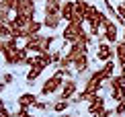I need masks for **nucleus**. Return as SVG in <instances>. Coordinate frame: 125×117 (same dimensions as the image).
Listing matches in <instances>:
<instances>
[{
  "instance_id": "obj_23",
  "label": "nucleus",
  "mask_w": 125,
  "mask_h": 117,
  "mask_svg": "<svg viewBox=\"0 0 125 117\" xmlns=\"http://www.w3.org/2000/svg\"><path fill=\"white\" fill-rule=\"evenodd\" d=\"M2 84H10V82H12V74H4V76H2Z\"/></svg>"
},
{
  "instance_id": "obj_1",
  "label": "nucleus",
  "mask_w": 125,
  "mask_h": 117,
  "mask_svg": "<svg viewBox=\"0 0 125 117\" xmlns=\"http://www.w3.org/2000/svg\"><path fill=\"white\" fill-rule=\"evenodd\" d=\"M64 78H66V74H64V70H60L58 68V72L53 74L51 78H47L45 80V84H43V88H41V94H45V97H49V94H53L55 90H58L60 86H64Z\"/></svg>"
},
{
  "instance_id": "obj_7",
  "label": "nucleus",
  "mask_w": 125,
  "mask_h": 117,
  "mask_svg": "<svg viewBox=\"0 0 125 117\" xmlns=\"http://www.w3.org/2000/svg\"><path fill=\"white\" fill-rule=\"evenodd\" d=\"M113 56H115V49H113L111 45H107V43H98V51H96V58H98L101 62H109Z\"/></svg>"
},
{
  "instance_id": "obj_5",
  "label": "nucleus",
  "mask_w": 125,
  "mask_h": 117,
  "mask_svg": "<svg viewBox=\"0 0 125 117\" xmlns=\"http://www.w3.org/2000/svg\"><path fill=\"white\" fill-rule=\"evenodd\" d=\"M105 111V99L101 97V94H92V99L88 101V113L92 117H96L98 113H103Z\"/></svg>"
},
{
  "instance_id": "obj_13",
  "label": "nucleus",
  "mask_w": 125,
  "mask_h": 117,
  "mask_svg": "<svg viewBox=\"0 0 125 117\" xmlns=\"http://www.w3.org/2000/svg\"><path fill=\"white\" fill-rule=\"evenodd\" d=\"M60 10H62V2H53V0L45 2V14H60Z\"/></svg>"
},
{
  "instance_id": "obj_4",
  "label": "nucleus",
  "mask_w": 125,
  "mask_h": 117,
  "mask_svg": "<svg viewBox=\"0 0 125 117\" xmlns=\"http://www.w3.org/2000/svg\"><path fill=\"white\" fill-rule=\"evenodd\" d=\"M105 84V80H103V76H101V72H92L90 74V78L86 80V84H84V90L88 94H98L101 93V86Z\"/></svg>"
},
{
  "instance_id": "obj_9",
  "label": "nucleus",
  "mask_w": 125,
  "mask_h": 117,
  "mask_svg": "<svg viewBox=\"0 0 125 117\" xmlns=\"http://www.w3.org/2000/svg\"><path fill=\"white\" fill-rule=\"evenodd\" d=\"M74 94H76V80H66L64 86H62L60 99H72Z\"/></svg>"
},
{
  "instance_id": "obj_11",
  "label": "nucleus",
  "mask_w": 125,
  "mask_h": 117,
  "mask_svg": "<svg viewBox=\"0 0 125 117\" xmlns=\"http://www.w3.org/2000/svg\"><path fill=\"white\" fill-rule=\"evenodd\" d=\"M98 72H101V76H103V80H105V82H107V80H111L113 74H115V64L109 60V62H105V66H103Z\"/></svg>"
},
{
  "instance_id": "obj_12",
  "label": "nucleus",
  "mask_w": 125,
  "mask_h": 117,
  "mask_svg": "<svg viewBox=\"0 0 125 117\" xmlns=\"http://www.w3.org/2000/svg\"><path fill=\"white\" fill-rule=\"evenodd\" d=\"M35 101H37V97H35V94L25 93V94H21V97H19V107H23V109L33 107V105H35Z\"/></svg>"
},
{
  "instance_id": "obj_24",
  "label": "nucleus",
  "mask_w": 125,
  "mask_h": 117,
  "mask_svg": "<svg viewBox=\"0 0 125 117\" xmlns=\"http://www.w3.org/2000/svg\"><path fill=\"white\" fill-rule=\"evenodd\" d=\"M25 117H35V115H29V113H27V115H25Z\"/></svg>"
},
{
  "instance_id": "obj_26",
  "label": "nucleus",
  "mask_w": 125,
  "mask_h": 117,
  "mask_svg": "<svg viewBox=\"0 0 125 117\" xmlns=\"http://www.w3.org/2000/svg\"><path fill=\"white\" fill-rule=\"evenodd\" d=\"M121 4H123V6H125V0H123V2H121Z\"/></svg>"
},
{
  "instance_id": "obj_15",
  "label": "nucleus",
  "mask_w": 125,
  "mask_h": 117,
  "mask_svg": "<svg viewBox=\"0 0 125 117\" xmlns=\"http://www.w3.org/2000/svg\"><path fill=\"white\" fill-rule=\"evenodd\" d=\"M45 68H41V66H31V70H29V74H27V80H29V84H33V80H37V78L41 76V72H43Z\"/></svg>"
},
{
  "instance_id": "obj_10",
  "label": "nucleus",
  "mask_w": 125,
  "mask_h": 117,
  "mask_svg": "<svg viewBox=\"0 0 125 117\" xmlns=\"http://www.w3.org/2000/svg\"><path fill=\"white\" fill-rule=\"evenodd\" d=\"M60 23H62V14H45V19H43V27H47L51 31L58 29Z\"/></svg>"
},
{
  "instance_id": "obj_6",
  "label": "nucleus",
  "mask_w": 125,
  "mask_h": 117,
  "mask_svg": "<svg viewBox=\"0 0 125 117\" xmlns=\"http://www.w3.org/2000/svg\"><path fill=\"white\" fill-rule=\"evenodd\" d=\"M103 29H105V39L109 41V43H117V27H115V23L113 21H107L105 25H103Z\"/></svg>"
},
{
  "instance_id": "obj_2",
  "label": "nucleus",
  "mask_w": 125,
  "mask_h": 117,
  "mask_svg": "<svg viewBox=\"0 0 125 117\" xmlns=\"http://www.w3.org/2000/svg\"><path fill=\"white\" fill-rule=\"evenodd\" d=\"M84 23H76V21H70V23L66 25L64 33H62V37H64V41H68V43H76L78 39H80L82 35H84V27H82Z\"/></svg>"
},
{
  "instance_id": "obj_17",
  "label": "nucleus",
  "mask_w": 125,
  "mask_h": 117,
  "mask_svg": "<svg viewBox=\"0 0 125 117\" xmlns=\"http://www.w3.org/2000/svg\"><path fill=\"white\" fill-rule=\"evenodd\" d=\"M51 109H53V111H58V113L66 111V109H68V99H60V101H55V103L51 105Z\"/></svg>"
},
{
  "instance_id": "obj_18",
  "label": "nucleus",
  "mask_w": 125,
  "mask_h": 117,
  "mask_svg": "<svg viewBox=\"0 0 125 117\" xmlns=\"http://www.w3.org/2000/svg\"><path fill=\"white\" fill-rule=\"evenodd\" d=\"M14 6H17V0H0V8H4V10L14 12Z\"/></svg>"
},
{
  "instance_id": "obj_22",
  "label": "nucleus",
  "mask_w": 125,
  "mask_h": 117,
  "mask_svg": "<svg viewBox=\"0 0 125 117\" xmlns=\"http://www.w3.org/2000/svg\"><path fill=\"white\" fill-rule=\"evenodd\" d=\"M0 117H12V115L8 113V109L4 107V105H2V107H0Z\"/></svg>"
},
{
  "instance_id": "obj_8",
  "label": "nucleus",
  "mask_w": 125,
  "mask_h": 117,
  "mask_svg": "<svg viewBox=\"0 0 125 117\" xmlns=\"http://www.w3.org/2000/svg\"><path fill=\"white\" fill-rule=\"evenodd\" d=\"M60 14H62V19H64V21L70 23V21H72V14H74V0H64V2H62Z\"/></svg>"
},
{
  "instance_id": "obj_14",
  "label": "nucleus",
  "mask_w": 125,
  "mask_h": 117,
  "mask_svg": "<svg viewBox=\"0 0 125 117\" xmlns=\"http://www.w3.org/2000/svg\"><path fill=\"white\" fill-rule=\"evenodd\" d=\"M115 54H117L119 66H123V64H125V39H123V41H117V47H115Z\"/></svg>"
},
{
  "instance_id": "obj_25",
  "label": "nucleus",
  "mask_w": 125,
  "mask_h": 117,
  "mask_svg": "<svg viewBox=\"0 0 125 117\" xmlns=\"http://www.w3.org/2000/svg\"><path fill=\"white\" fill-rule=\"evenodd\" d=\"M123 39H125V29H123Z\"/></svg>"
},
{
  "instance_id": "obj_3",
  "label": "nucleus",
  "mask_w": 125,
  "mask_h": 117,
  "mask_svg": "<svg viewBox=\"0 0 125 117\" xmlns=\"http://www.w3.org/2000/svg\"><path fill=\"white\" fill-rule=\"evenodd\" d=\"M35 0H17V6H14V14L25 19H33L35 17Z\"/></svg>"
},
{
  "instance_id": "obj_19",
  "label": "nucleus",
  "mask_w": 125,
  "mask_h": 117,
  "mask_svg": "<svg viewBox=\"0 0 125 117\" xmlns=\"http://www.w3.org/2000/svg\"><path fill=\"white\" fill-rule=\"evenodd\" d=\"M123 113H125V99H123V101H119L117 107H115V115H117V117H121Z\"/></svg>"
},
{
  "instance_id": "obj_20",
  "label": "nucleus",
  "mask_w": 125,
  "mask_h": 117,
  "mask_svg": "<svg viewBox=\"0 0 125 117\" xmlns=\"http://www.w3.org/2000/svg\"><path fill=\"white\" fill-rule=\"evenodd\" d=\"M33 107H35V109H39V111H45V109L49 107V105H47V103H41V101H35Z\"/></svg>"
},
{
  "instance_id": "obj_21",
  "label": "nucleus",
  "mask_w": 125,
  "mask_h": 117,
  "mask_svg": "<svg viewBox=\"0 0 125 117\" xmlns=\"http://www.w3.org/2000/svg\"><path fill=\"white\" fill-rule=\"evenodd\" d=\"M117 14L125 21V6H123V4H119V6H117Z\"/></svg>"
},
{
  "instance_id": "obj_16",
  "label": "nucleus",
  "mask_w": 125,
  "mask_h": 117,
  "mask_svg": "<svg viewBox=\"0 0 125 117\" xmlns=\"http://www.w3.org/2000/svg\"><path fill=\"white\" fill-rule=\"evenodd\" d=\"M74 68H76V72H80V74L86 72V70H88V58L82 56L80 60H76V62H74Z\"/></svg>"
}]
</instances>
